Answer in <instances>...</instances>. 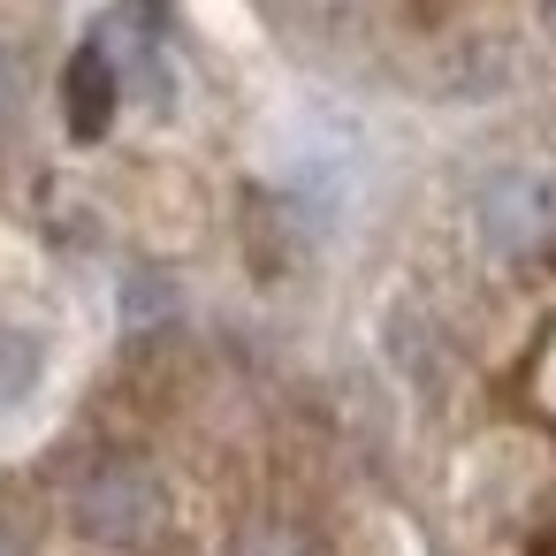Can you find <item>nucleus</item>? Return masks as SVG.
I'll return each mask as SVG.
<instances>
[{
	"instance_id": "nucleus-4",
	"label": "nucleus",
	"mask_w": 556,
	"mask_h": 556,
	"mask_svg": "<svg viewBox=\"0 0 556 556\" xmlns=\"http://www.w3.org/2000/svg\"><path fill=\"white\" fill-rule=\"evenodd\" d=\"M39 389V336H24V328H0V412L9 404H24Z\"/></svg>"
},
{
	"instance_id": "nucleus-3",
	"label": "nucleus",
	"mask_w": 556,
	"mask_h": 556,
	"mask_svg": "<svg viewBox=\"0 0 556 556\" xmlns=\"http://www.w3.org/2000/svg\"><path fill=\"white\" fill-rule=\"evenodd\" d=\"M115 100H123V62H115V47H108V39H85V47L70 54V77H62V115H70V138H77V146L108 138Z\"/></svg>"
},
{
	"instance_id": "nucleus-7",
	"label": "nucleus",
	"mask_w": 556,
	"mask_h": 556,
	"mask_svg": "<svg viewBox=\"0 0 556 556\" xmlns=\"http://www.w3.org/2000/svg\"><path fill=\"white\" fill-rule=\"evenodd\" d=\"M9 108H16V62H9V47H0V123H9Z\"/></svg>"
},
{
	"instance_id": "nucleus-1",
	"label": "nucleus",
	"mask_w": 556,
	"mask_h": 556,
	"mask_svg": "<svg viewBox=\"0 0 556 556\" xmlns=\"http://www.w3.org/2000/svg\"><path fill=\"white\" fill-rule=\"evenodd\" d=\"M480 237L503 260H556V168H503L480 184Z\"/></svg>"
},
{
	"instance_id": "nucleus-5",
	"label": "nucleus",
	"mask_w": 556,
	"mask_h": 556,
	"mask_svg": "<svg viewBox=\"0 0 556 556\" xmlns=\"http://www.w3.org/2000/svg\"><path fill=\"white\" fill-rule=\"evenodd\" d=\"M161 313H176V290L153 275H130V320H161Z\"/></svg>"
},
{
	"instance_id": "nucleus-9",
	"label": "nucleus",
	"mask_w": 556,
	"mask_h": 556,
	"mask_svg": "<svg viewBox=\"0 0 556 556\" xmlns=\"http://www.w3.org/2000/svg\"><path fill=\"white\" fill-rule=\"evenodd\" d=\"M541 24H548V31H556V0H541Z\"/></svg>"
},
{
	"instance_id": "nucleus-6",
	"label": "nucleus",
	"mask_w": 556,
	"mask_h": 556,
	"mask_svg": "<svg viewBox=\"0 0 556 556\" xmlns=\"http://www.w3.org/2000/svg\"><path fill=\"white\" fill-rule=\"evenodd\" d=\"M237 556H305V548H298L290 533H260V541H244Z\"/></svg>"
},
{
	"instance_id": "nucleus-8",
	"label": "nucleus",
	"mask_w": 556,
	"mask_h": 556,
	"mask_svg": "<svg viewBox=\"0 0 556 556\" xmlns=\"http://www.w3.org/2000/svg\"><path fill=\"white\" fill-rule=\"evenodd\" d=\"M0 556H16V533H9V526H0Z\"/></svg>"
},
{
	"instance_id": "nucleus-2",
	"label": "nucleus",
	"mask_w": 556,
	"mask_h": 556,
	"mask_svg": "<svg viewBox=\"0 0 556 556\" xmlns=\"http://www.w3.org/2000/svg\"><path fill=\"white\" fill-rule=\"evenodd\" d=\"M161 518H168V488H161V472L138 465V457H108V465H92L85 488H77V526H85L92 541H108V548H138Z\"/></svg>"
}]
</instances>
